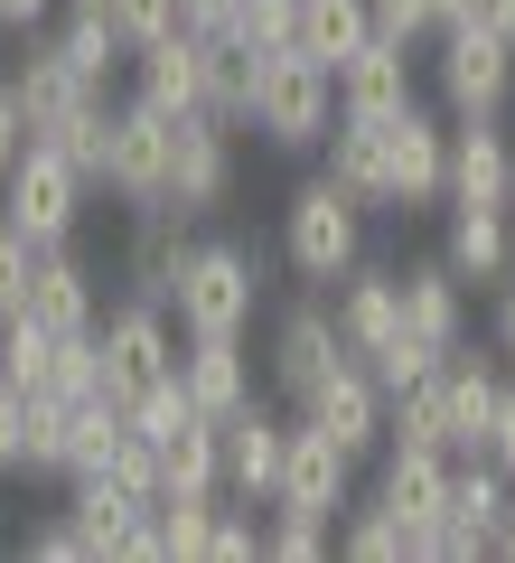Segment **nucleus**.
Instances as JSON below:
<instances>
[{"mask_svg":"<svg viewBox=\"0 0 515 563\" xmlns=\"http://www.w3.org/2000/svg\"><path fill=\"white\" fill-rule=\"evenodd\" d=\"M366 217H376V207H366L357 188H337L328 169H318V179H300L291 207H281V263H291L300 282H318V291H328V282H347V273L366 263Z\"/></svg>","mask_w":515,"mask_h":563,"instance_id":"obj_1","label":"nucleus"},{"mask_svg":"<svg viewBox=\"0 0 515 563\" xmlns=\"http://www.w3.org/2000/svg\"><path fill=\"white\" fill-rule=\"evenodd\" d=\"M85 169L66 161L47 132H29V151L10 161V179H0V217L20 225V235H38V244H76V217H85Z\"/></svg>","mask_w":515,"mask_h":563,"instance_id":"obj_2","label":"nucleus"},{"mask_svg":"<svg viewBox=\"0 0 515 563\" xmlns=\"http://www.w3.org/2000/svg\"><path fill=\"white\" fill-rule=\"evenodd\" d=\"M254 301H262V254L235 235H206L188 244V273H179V329L198 339V329H254Z\"/></svg>","mask_w":515,"mask_h":563,"instance_id":"obj_3","label":"nucleus"},{"mask_svg":"<svg viewBox=\"0 0 515 563\" xmlns=\"http://www.w3.org/2000/svg\"><path fill=\"white\" fill-rule=\"evenodd\" d=\"M328 122H337V76L318 57H300V47H272L262 57V95H254V132L272 151H318Z\"/></svg>","mask_w":515,"mask_h":563,"instance_id":"obj_4","label":"nucleus"},{"mask_svg":"<svg viewBox=\"0 0 515 563\" xmlns=\"http://www.w3.org/2000/svg\"><path fill=\"white\" fill-rule=\"evenodd\" d=\"M432 76H440V103H450L459 122H469V113H506V103H515V38H506V29H488V20L440 29Z\"/></svg>","mask_w":515,"mask_h":563,"instance_id":"obj_5","label":"nucleus"},{"mask_svg":"<svg viewBox=\"0 0 515 563\" xmlns=\"http://www.w3.org/2000/svg\"><path fill=\"white\" fill-rule=\"evenodd\" d=\"M94 339H103V395H113V404L150 395L159 376H179V339H169V310L141 301V291H132L122 310H103Z\"/></svg>","mask_w":515,"mask_h":563,"instance_id":"obj_6","label":"nucleus"},{"mask_svg":"<svg viewBox=\"0 0 515 563\" xmlns=\"http://www.w3.org/2000/svg\"><path fill=\"white\" fill-rule=\"evenodd\" d=\"M169 161H179V113L159 103H122L113 113V161H103V188L122 207H169Z\"/></svg>","mask_w":515,"mask_h":563,"instance_id":"obj_7","label":"nucleus"},{"mask_svg":"<svg viewBox=\"0 0 515 563\" xmlns=\"http://www.w3.org/2000/svg\"><path fill=\"white\" fill-rule=\"evenodd\" d=\"M347 357H357V347H347V329H337V301H328V291H310V301H291V310L272 320V385H281L291 404H310Z\"/></svg>","mask_w":515,"mask_h":563,"instance_id":"obj_8","label":"nucleus"},{"mask_svg":"<svg viewBox=\"0 0 515 563\" xmlns=\"http://www.w3.org/2000/svg\"><path fill=\"white\" fill-rule=\"evenodd\" d=\"M272 507H291V517H318V526H337L347 507H357V451L347 442H328L310 413L291 422V461H281V498Z\"/></svg>","mask_w":515,"mask_h":563,"instance_id":"obj_9","label":"nucleus"},{"mask_svg":"<svg viewBox=\"0 0 515 563\" xmlns=\"http://www.w3.org/2000/svg\"><path fill=\"white\" fill-rule=\"evenodd\" d=\"M300 413H310L328 442H347L357 461H376V451L394 442V395H384V376H376L366 357H347V366H337V376L318 385L310 404H300Z\"/></svg>","mask_w":515,"mask_h":563,"instance_id":"obj_10","label":"nucleus"},{"mask_svg":"<svg viewBox=\"0 0 515 563\" xmlns=\"http://www.w3.org/2000/svg\"><path fill=\"white\" fill-rule=\"evenodd\" d=\"M450 451H422V442H384L376 451V507L403 526V536H422V526L450 517Z\"/></svg>","mask_w":515,"mask_h":563,"instance_id":"obj_11","label":"nucleus"},{"mask_svg":"<svg viewBox=\"0 0 515 563\" xmlns=\"http://www.w3.org/2000/svg\"><path fill=\"white\" fill-rule=\"evenodd\" d=\"M281 461H291V422L272 404H235L225 413V498L272 507L281 498Z\"/></svg>","mask_w":515,"mask_h":563,"instance_id":"obj_12","label":"nucleus"},{"mask_svg":"<svg viewBox=\"0 0 515 563\" xmlns=\"http://www.w3.org/2000/svg\"><path fill=\"white\" fill-rule=\"evenodd\" d=\"M384 179H394V207H440V198H450V132H440L422 103H403V113H394Z\"/></svg>","mask_w":515,"mask_h":563,"instance_id":"obj_13","label":"nucleus"},{"mask_svg":"<svg viewBox=\"0 0 515 563\" xmlns=\"http://www.w3.org/2000/svg\"><path fill=\"white\" fill-rule=\"evenodd\" d=\"M225 188H235V141H225V122L216 113H179L169 207H179V217H206V207H225Z\"/></svg>","mask_w":515,"mask_h":563,"instance_id":"obj_14","label":"nucleus"},{"mask_svg":"<svg viewBox=\"0 0 515 563\" xmlns=\"http://www.w3.org/2000/svg\"><path fill=\"white\" fill-rule=\"evenodd\" d=\"M132 95L159 113H206V29H169L132 57Z\"/></svg>","mask_w":515,"mask_h":563,"instance_id":"obj_15","label":"nucleus"},{"mask_svg":"<svg viewBox=\"0 0 515 563\" xmlns=\"http://www.w3.org/2000/svg\"><path fill=\"white\" fill-rule=\"evenodd\" d=\"M179 385L198 413H235V404H254V357H244V329H198V339L179 347Z\"/></svg>","mask_w":515,"mask_h":563,"instance_id":"obj_16","label":"nucleus"},{"mask_svg":"<svg viewBox=\"0 0 515 563\" xmlns=\"http://www.w3.org/2000/svg\"><path fill=\"white\" fill-rule=\"evenodd\" d=\"M337 329H347V347H357L366 366L403 339V273L394 263H357V273L337 282Z\"/></svg>","mask_w":515,"mask_h":563,"instance_id":"obj_17","label":"nucleus"},{"mask_svg":"<svg viewBox=\"0 0 515 563\" xmlns=\"http://www.w3.org/2000/svg\"><path fill=\"white\" fill-rule=\"evenodd\" d=\"M515 188V141L496 132V113H469L450 132V198L440 207H506Z\"/></svg>","mask_w":515,"mask_h":563,"instance_id":"obj_18","label":"nucleus"},{"mask_svg":"<svg viewBox=\"0 0 515 563\" xmlns=\"http://www.w3.org/2000/svg\"><path fill=\"white\" fill-rule=\"evenodd\" d=\"M403 329H413L422 347H469V282L450 273V263H403Z\"/></svg>","mask_w":515,"mask_h":563,"instance_id":"obj_19","label":"nucleus"},{"mask_svg":"<svg viewBox=\"0 0 515 563\" xmlns=\"http://www.w3.org/2000/svg\"><path fill=\"white\" fill-rule=\"evenodd\" d=\"M506 507H515V479L488 461V451L450 470V536H459V563L496 554V526H506Z\"/></svg>","mask_w":515,"mask_h":563,"instance_id":"obj_20","label":"nucleus"},{"mask_svg":"<svg viewBox=\"0 0 515 563\" xmlns=\"http://www.w3.org/2000/svg\"><path fill=\"white\" fill-rule=\"evenodd\" d=\"M29 320L38 329H94L103 320V291H94V263L76 254V244H47L38 254V282H29Z\"/></svg>","mask_w":515,"mask_h":563,"instance_id":"obj_21","label":"nucleus"},{"mask_svg":"<svg viewBox=\"0 0 515 563\" xmlns=\"http://www.w3.org/2000/svg\"><path fill=\"white\" fill-rule=\"evenodd\" d=\"M440 385H450V451H459V461H478L488 432H496V404H506V376H496V357L450 347V357H440Z\"/></svg>","mask_w":515,"mask_h":563,"instance_id":"obj_22","label":"nucleus"},{"mask_svg":"<svg viewBox=\"0 0 515 563\" xmlns=\"http://www.w3.org/2000/svg\"><path fill=\"white\" fill-rule=\"evenodd\" d=\"M403 103H413V47L366 38L357 57L337 66V113H376V122H394Z\"/></svg>","mask_w":515,"mask_h":563,"instance_id":"obj_23","label":"nucleus"},{"mask_svg":"<svg viewBox=\"0 0 515 563\" xmlns=\"http://www.w3.org/2000/svg\"><path fill=\"white\" fill-rule=\"evenodd\" d=\"M10 95H20L29 132H57V122L76 113V103H94L103 85H85L76 66H66V47H57V38H38V47H29L20 66H10Z\"/></svg>","mask_w":515,"mask_h":563,"instance_id":"obj_24","label":"nucleus"},{"mask_svg":"<svg viewBox=\"0 0 515 563\" xmlns=\"http://www.w3.org/2000/svg\"><path fill=\"white\" fill-rule=\"evenodd\" d=\"M440 263H450L459 282H506L515 273V207H450Z\"/></svg>","mask_w":515,"mask_h":563,"instance_id":"obj_25","label":"nucleus"},{"mask_svg":"<svg viewBox=\"0 0 515 563\" xmlns=\"http://www.w3.org/2000/svg\"><path fill=\"white\" fill-rule=\"evenodd\" d=\"M179 273H188V217L179 207H132V291L169 310Z\"/></svg>","mask_w":515,"mask_h":563,"instance_id":"obj_26","label":"nucleus"},{"mask_svg":"<svg viewBox=\"0 0 515 563\" xmlns=\"http://www.w3.org/2000/svg\"><path fill=\"white\" fill-rule=\"evenodd\" d=\"M159 498H225V422L216 413H188L159 442Z\"/></svg>","mask_w":515,"mask_h":563,"instance_id":"obj_27","label":"nucleus"},{"mask_svg":"<svg viewBox=\"0 0 515 563\" xmlns=\"http://www.w3.org/2000/svg\"><path fill=\"white\" fill-rule=\"evenodd\" d=\"M384 141H394V122H376V113H337L328 122V179L337 188H357L366 207H394V179H384Z\"/></svg>","mask_w":515,"mask_h":563,"instance_id":"obj_28","label":"nucleus"},{"mask_svg":"<svg viewBox=\"0 0 515 563\" xmlns=\"http://www.w3.org/2000/svg\"><path fill=\"white\" fill-rule=\"evenodd\" d=\"M254 95H262V47L235 29H206V113L235 132V122H254Z\"/></svg>","mask_w":515,"mask_h":563,"instance_id":"obj_29","label":"nucleus"},{"mask_svg":"<svg viewBox=\"0 0 515 563\" xmlns=\"http://www.w3.org/2000/svg\"><path fill=\"white\" fill-rule=\"evenodd\" d=\"M366 38H376V0H300V38L291 47H300V57H318L328 76L357 57Z\"/></svg>","mask_w":515,"mask_h":563,"instance_id":"obj_30","label":"nucleus"},{"mask_svg":"<svg viewBox=\"0 0 515 563\" xmlns=\"http://www.w3.org/2000/svg\"><path fill=\"white\" fill-rule=\"evenodd\" d=\"M122 432H132V413H122L113 395H85V404H66V432H57V470H66V479L103 470V461L122 451Z\"/></svg>","mask_w":515,"mask_h":563,"instance_id":"obj_31","label":"nucleus"},{"mask_svg":"<svg viewBox=\"0 0 515 563\" xmlns=\"http://www.w3.org/2000/svg\"><path fill=\"white\" fill-rule=\"evenodd\" d=\"M57 47H66V66H76L85 85H113V66H132V38H122L103 10H76V20L57 29Z\"/></svg>","mask_w":515,"mask_h":563,"instance_id":"obj_32","label":"nucleus"},{"mask_svg":"<svg viewBox=\"0 0 515 563\" xmlns=\"http://www.w3.org/2000/svg\"><path fill=\"white\" fill-rule=\"evenodd\" d=\"M0 376L29 385V395H57V329H38L29 310L0 320Z\"/></svg>","mask_w":515,"mask_h":563,"instance_id":"obj_33","label":"nucleus"},{"mask_svg":"<svg viewBox=\"0 0 515 563\" xmlns=\"http://www.w3.org/2000/svg\"><path fill=\"white\" fill-rule=\"evenodd\" d=\"M394 442H422V451H450V385H440V366L422 385H403L394 395ZM459 461V451H450Z\"/></svg>","mask_w":515,"mask_h":563,"instance_id":"obj_34","label":"nucleus"},{"mask_svg":"<svg viewBox=\"0 0 515 563\" xmlns=\"http://www.w3.org/2000/svg\"><path fill=\"white\" fill-rule=\"evenodd\" d=\"M113 113H122V103H103V95H94V103H76V113H66L57 132H47V141L66 151V161H76L85 179H94V188H103V161H113Z\"/></svg>","mask_w":515,"mask_h":563,"instance_id":"obj_35","label":"nucleus"},{"mask_svg":"<svg viewBox=\"0 0 515 563\" xmlns=\"http://www.w3.org/2000/svg\"><path fill=\"white\" fill-rule=\"evenodd\" d=\"M66 507H76V526H85V544H94V554H113V536H122V526L141 517V498H122V488L103 479V470H85V479H76V498H66Z\"/></svg>","mask_w":515,"mask_h":563,"instance_id":"obj_36","label":"nucleus"},{"mask_svg":"<svg viewBox=\"0 0 515 563\" xmlns=\"http://www.w3.org/2000/svg\"><path fill=\"white\" fill-rule=\"evenodd\" d=\"M216 507L225 498H159V544H169V563L216 554Z\"/></svg>","mask_w":515,"mask_h":563,"instance_id":"obj_37","label":"nucleus"},{"mask_svg":"<svg viewBox=\"0 0 515 563\" xmlns=\"http://www.w3.org/2000/svg\"><path fill=\"white\" fill-rule=\"evenodd\" d=\"M337 554H357V563H394V554H413V536H403V526L384 517L376 498H366V507H347V517H337Z\"/></svg>","mask_w":515,"mask_h":563,"instance_id":"obj_38","label":"nucleus"},{"mask_svg":"<svg viewBox=\"0 0 515 563\" xmlns=\"http://www.w3.org/2000/svg\"><path fill=\"white\" fill-rule=\"evenodd\" d=\"M38 254H47L38 235H20V225L0 217V320H20V310H29V282H38Z\"/></svg>","mask_w":515,"mask_h":563,"instance_id":"obj_39","label":"nucleus"},{"mask_svg":"<svg viewBox=\"0 0 515 563\" xmlns=\"http://www.w3.org/2000/svg\"><path fill=\"white\" fill-rule=\"evenodd\" d=\"M38 461V395L0 376V470H29Z\"/></svg>","mask_w":515,"mask_h":563,"instance_id":"obj_40","label":"nucleus"},{"mask_svg":"<svg viewBox=\"0 0 515 563\" xmlns=\"http://www.w3.org/2000/svg\"><path fill=\"white\" fill-rule=\"evenodd\" d=\"M85 395H103V339L94 329H66L57 339V404H85Z\"/></svg>","mask_w":515,"mask_h":563,"instance_id":"obj_41","label":"nucleus"},{"mask_svg":"<svg viewBox=\"0 0 515 563\" xmlns=\"http://www.w3.org/2000/svg\"><path fill=\"white\" fill-rule=\"evenodd\" d=\"M103 20L122 29V38H132V57L150 38H169V29H188V0H103Z\"/></svg>","mask_w":515,"mask_h":563,"instance_id":"obj_42","label":"nucleus"},{"mask_svg":"<svg viewBox=\"0 0 515 563\" xmlns=\"http://www.w3.org/2000/svg\"><path fill=\"white\" fill-rule=\"evenodd\" d=\"M122 413H132V432H141V442H169V432H179V422L198 413V404H188V385H179V376H159L150 395H132Z\"/></svg>","mask_w":515,"mask_h":563,"instance_id":"obj_43","label":"nucleus"},{"mask_svg":"<svg viewBox=\"0 0 515 563\" xmlns=\"http://www.w3.org/2000/svg\"><path fill=\"white\" fill-rule=\"evenodd\" d=\"M225 29H235V38H254L262 57H272V47L300 38V0H235V20H225Z\"/></svg>","mask_w":515,"mask_h":563,"instance_id":"obj_44","label":"nucleus"},{"mask_svg":"<svg viewBox=\"0 0 515 563\" xmlns=\"http://www.w3.org/2000/svg\"><path fill=\"white\" fill-rule=\"evenodd\" d=\"M103 479H113L122 498L159 507V442H141V432H122V451H113V461H103Z\"/></svg>","mask_w":515,"mask_h":563,"instance_id":"obj_45","label":"nucleus"},{"mask_svg":"<svg viewBox=\"0 0 515 563\" xmlns=\"http://www.w3.org/2000/svg\"><path fill=\"white\" fill-rule=\"evenodd\" d=\"M262 554H272V563H310V554H328V526H318V517H291V507H272Z\"/></svg>","mask_w":515,"mask_h":563,"instance_id":"obj_46","label":"nucleus"},{"mask_svg":"<svg viewBox=\"0 0 515 563\" xmlns=\"http://www.w3.org/2000/svg\"><path fill=\"white\" fill-rule=\"evenodd\" d=\"M376 38L422 47V38H440V10H432V0H376Z\"/></svg>","mask_w":515,"mask_h":563,"instance_id":"obj_47","label":"nucleus"},{"mask_svg":"<svg viewBox=\"0 0 515 563\" xmlns=\"http://www.w3.org/2000/svg\"><path fill=\"white\" fill-rule=\"evenodd\" d=\"M432 366H440V347H422L413 329H403V339H394V347H384V357H376V376H384V395H403V385H422V376H432Z\"/></svg>","mask_w":515,"mask_h":563,"instance_id":"obj_48","label":"nucleus"},{"mask_svg":"<svg viewBox=\"0 0 515 563\" xmlns=\"http://www.w3.org/2000/svg\"><path fill=\"white\" fill-rule=\"evenodd\" d=\"M29 554H38V563H85V554H94V544H85V526H76V507H66V517H47V526H29Z\"/></svg>","mask_w":515,"mask_h":563,"instance_id":"obj_49","label":"nucleus"},{"mask_svg":"<svg viewBox=\"0 0 515 563\" xmlns=\"http://www.w3.org/2000/svg\"><path fill=\"white\" fill-rule=\"evenodd\" d=\"M244 554H262V526L244 517V498H225L216 507V563H244Z\"/></svg>","mask_w":515,"mask_h":563,"instance_id":"obj_50","label":"nucleus"},{"mask_svg":"<svg viewBox=\"0 0 515 563\" xmlns=\"http://www.w3.org/2000/svg\"><path fill=\"white\" fill-rule=\"evenodd\" d=\"M20 151H29V113H20V95H10V66H0V179H10Z\"/></svg>","mask_w":515,"mask_h":563,"instance_id":"obj_51","label":"nucleus"},{"mask_svg":"<svg viewBox=\"0 0 515 563\" xmlns=\"http://www.w3.org/2000/svg\"><path fill=\"white\" fill-rule=\"evenodd\" d=\"M488 461L515 479V376H506V404H496V432H488Z\"/></svg>","mask_w":515,"mask_h":563,"instance_id":"obj_52","label":"nucleus"},{"mask_svg":"<svg viewBox=\"0 0 515 563\" xmlns=\"http://www.w3.org/2000/svg\"><path fill=\"white\" fill-rule=\"evenodd\" d=\"M496 357H515V273L496 282Z\"/></svg>","mask_w":515,"mask_h":563,"instance_id":"obj_53","label":"nucleus"},{"mask_svg":"<svg viewBox=\"0 0 515 563\" xmlns=\"http://www.w3.org/2000/svg\"><path fill=\"white\" fill-rule=\"evenodd\" d=\"M47 10H57V0H0V29H38Z\"/></svg>","mask_w":515,"mask_h":563,"instance_id":"obj_54","label":"nucleus"},{"mask_svg":"<svg viewBox=\"0 0 515 563\" xmlns=\"http://www.w3.org/2000/svg\"><path fill=\"white\" fill-rule=\"evenodd\" d=\"M235 20V0H188V29H225Z\"/></svg>","mask_w":515,"mask_h":563,"instance_id":"obj_55","label":"nucleus"},{"mask_svg":"<svg viewBox=\"0 0 515 563\" xmlns=\"http://www.w3.org/2000/svg\"><path fill=\"white\" fill-rule=\"evenodd\" d=\"M432 10H440V29H469L478 20V0H432Z\"/></svg>","mask_w":515,"mask_h":563,"instance_id":"obj_56","label":"nucleus"},{"mask_svg":"<svg viewBox=\"0 0 515 563\" xmlns=\"http://www.w3.org/2000/svg\"><path fill=\"white\" fill-rule=\"evenodd\" d=\"M478 20H488V29H506V38H515V0H478Z\"/></svg>","mask_w":515,"mask_h":563,"instance_id":"obj_57","label":"nucleus"},{"mask_svg":"<svg viewBox=\"0 0 515 563\" xmlns=\"http://www.w3.org/2000/svg\"><path fill=\"white\" fill-rule=\"evenodd\" d=\"M496 554H506V563H515V507H506V526H496Z\"/></svg>","mask_w":515,"mask_h":563,"instance_id":"obj_58","label":"nucleus"},{"mask_svg":"<svg viewBox=\"0 0 515 563\" xmlns=\"http://www.w3.org/2000/svg\"><path fill=\"white\" fill-rule=\"evenodd\" d=\"M66 10H103V0H66Z\"/></svg>","mask_w":515,"mask_h":563,"instance_id":"obj_59","label":"nucleus"},{"mask_svg":"<svg viewBox=\"0 0 515 563\" xmlns=\"http://www.w3.org/2000/svg\"><path fill=\"white\" fill-rule=\"evenodd\" d=\"M506 207H515V188H506Z\"/></svg>","mask_w":515,"mask_h":563,"instance_id":"obj_60","label":"nucleus"}]
</instances>
